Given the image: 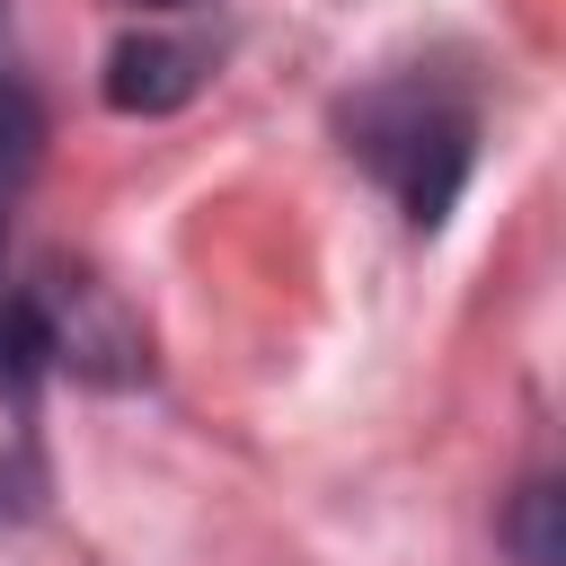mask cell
Instances as JSON below:
<instances>
[{
  "mask_svg": "<svg viewBox=\"0 0 566 566\" xmlns=\"http://www.w3.org/2000/svg\"><path fill=\"white\" fill-rule=\"evenodd\" d=\"M142 9H195V0H142Z\"/></svg>",
  "mask_w": 566,
  "mask_h": 566,
  "instance_id": "5b68a950",
  "label": "cell"
},
{
  "mask_svg": "<svg viewBox=\"0 0 566 566\" xmlns=\"http://www.w3.org/2000/svg\"><path fill=\"white\" fill-rule=\"evenodd\" d=\"M504 539H513V557H522V566H566V548H557V478H531V486L513 495Z\"/></svg>",
  "mask_w": 566,
  "mask_h": 566,
  "instance_id": "3957f363",
  "label": "cell"
},
{
  "mask_svg": "<svg viewBox=\"0 0 566 566\" xmlns=\"http://www.w3.org/2000/svg\"><path fill=\"white\" fill-rule=\"evenodd\" d=\"M0 9H9V0H0Z\"/></svg>",
  "mask_w": 566,
  "mask_h": 566,
  "instance_id": "8992f818",
  "label": "cell"
},
{
  "mask_svg": "<svg viewBox=\"0 0 566 566\" xmlns=\"http://www.w3.org/2000/svg\"><path fill=\"white\" fill-rule=\"evenodd\" d=\"M35 142H44V115H35L27 80H9V71H0V203H9V195H18V177L35 168Z\"/></svg>",
  "mask_w": 566,
  "mask_h": 566,
  "instance_id": "277c9868",
  "label": "cell"
},
{
  "mask_svg": "<svg viewBox=\"0 0 566 566\" xmlns=\"http://www.w3.org/2000/svg\"><path fill=\"white\" fill-rule=\"evenodd\" d=\"M203 80V44H177V35H124L106 53V106L124 115H168L186 106Z\"/></svg>",
  "mask_w": 566,
  "mask_h": 566,
  "instance_id": "7a4b0ae2",
  "label": "cell"
},
{
  "mask_svg": "<svg viewBox=\"0 0 566 566\" xmlns=\"http://www.w3.org/2000/svg\"><path fill=\"white\" fill-rule=\"evenodd\" d=\"M345 150L398 195V212L416 230H433L478 159V115L442 80H380L345 106Z\"/></svg>",
  "mask_w": 566,
  "mask_h": 566,
  "instance_id": "6da1fadb",
  "label": "cell"
}]
</instances>
